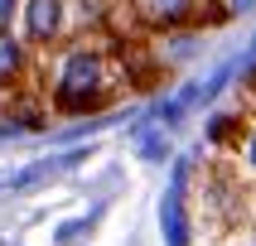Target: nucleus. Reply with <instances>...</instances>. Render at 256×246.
<instances>
[{
    "label": "nucleus",
    "instance_id": "f257e3e1",
    "mask_svg": "<svg viewBox=\"0 0 256 246\" xmlns=\"http://www.w3.org/2000/svg\"><path fill=\"white\" fill-rule=\"evenodd\" d=\"M116 92V72H112V58L92 48V43H72L63 48L54 68V106L58 111H97L106 106Z\"/></svg>",
    "mask_w": 256,
    "mask_h": 246
},
{
    "label": "nucleus",
    "instance_id": "f03ea898",
    "mask_svg": "<svg viewBox=\"0 0 256 246\" xmlns=\"http://www.w3.org/2000/svg\"><path fill=\"white\" fill-rule=\"evenodd\" d=\"M20 29L24 48H48L68 29V0H20Z\"/></svg>",
    "mask_w": 256,
    "mask_h": 246
},
{
    "label": "nucleus",
    "instance_id": "7ed1b4c3",
    "mask_svg": "<svg viewBox=\"0 0 256 246\" xmlns=\"http://www.w3.org/2000/svg\"><path fill=\"white\" fill-rule=\"evenodd\" d=\"M130 10L150 29H184V24L198 19L203 0H130Z\"/></svg>",
    "mask_w": 256,
    "mask_h": 246
},
{
    "label": "nucleus",
    "instance_id": "20e7f679",
    "mask_svg": "<svg viewBox=\"0 0 256 246\" xmlns=\"http://www.w3.org/2000/svg\"><path fill=\"white\" fill-rule=\"evenodd\" d=\"M29 68V48L14 39L10 29H0V87H14Z\"/></svg>",
    "mask_w": 256,
    "mask_h": 246
},
{
    "label": "nucleus",
    "instance_id": "39448f33",
    "mask_svg": "<svg viewBox=\"0 0 256 246\" xmlns=\"http://www.w3.org/2000/svg\"><path fill=\"white\" fill-rule=\"evenodd\" d=\"M14 14H20V0H0V29H10Z\"/></svg>",
    "mask_w": 256,
    "mask_h": 246
},
{
    "label": "nucleus",
    "instance_id": "423d86ee",
    "mask_svg": "<svg viewBox=\"0 0 256 246\" xmlns=\"http://www.w3.org/2000/svg\"><path fill=\"white\" fill-rule=\"evenodd\" d=\"M218 5H222V14H237V10H246L252 0H218Z\"/></svg>",
    "mask_w": 256,
    "mask_h": 246
},
{
    "label": "nucleus",
    "instance_id": "0eeeda50",
    "mask_svg": "<svg viewBox=\"0 0 256 246\" xmlns=\"http://www.w3.org/2000/svg\"><path fill=\"white\" fill-rule=\"evenodd\" d=\"M246 155H252V164H256V140H252V145H246Z\"/></svg>",
    "mask_w": 256,
    "mask_h": 246
},
{
    "label": "nucleus",
    "instance_id": "6e6552de",
    "mask_svg": "<svg viewBox=\"0 0 256 246\" xmlns=\"http://www.w3.org/2000/svg\"><path fill=\"white\" fill-rule=\"evenodd\" d=\"M246 246H256V237H252V242H246Z\"/></svg>",
    "mask_w": 256,
    "mask_h": 246
}]
</instances>
